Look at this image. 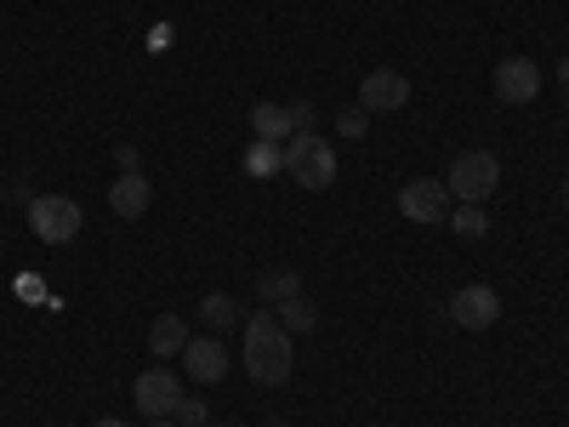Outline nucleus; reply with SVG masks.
<instances>
[{
	"mask_svg": "<svg viewBox=\"0 0 569 427\" xmlns=\"http://www.w3.org/2000/svg\"><path fill=\"white\" fill-rule=\"evenodd\" d=\"M246 370H251V383H262V388H284V383H291V370H297L291 330L273 319V308L246 319Z\"/></svg>",
	"mask_w": 569,
	"mask_h": 427,
	"instance_id": "nucleus-1",
	"label": "nucleus"
},
{
	"mask_svg": "<svg viewBox=\"0 0 569 427\" xmlns=\"http://www.w3.org/2000/svg\"><path fill=\"white\" fill-rule=\"evenodd\" d=\"M445 188H450V200H461V206H485L496 188H501V160L490 149H467V155L450 160Z\"/></svg>",
	"mask_w": 569,
	"mask_h": 427,
	"instance_id": "nucleus-2",
	"label": "nucleus"
},
{
	"mask_svg": "<svg viewBox=\"0 0 569 427\" xmlns=\"http://www.w3.org/2000/svg\"><path fill=\"white\" fill-rule=\"evenodd\" d=\"M284 171H291L302 188H330L337 182V149H330V137L297 131L291 142H284Z\"/></svg>",
	"mask_w": 569,
	"mask_h": 427,
	"instance_id": "nucleus-3",
	"label": "nucleus"
},
{
	"mask_svg": "<svg viewBox=\"0 0 569 427\" xmlns=\"http://www.w3.org/2000/svg\"><path fill=\"white\" fill-rule=\"evenodd\" d=\"M80 222H86V211L69 195H34V206H29V228L40 234L46 246H69L80 234Z\"/></svg>",
	"mask_w": 569,
	"mask_h": 427,
	"instance_id": "nucleus-4",
	"label": "nucleus"
},
{
	"mask_svg": "<svg viewBox=\"0 0 569 427\" xmlns=\"http://www.w3.org/2000/svg\"><path fill=\"white\" fill-rule=\"evenodd\" d=\"M399 217H410V222H445L450 217V188L445 182H433V177H410L405 188H399Z\"/></svg>",
	"mask_w": 569,
	"mask_h": 427,
	"instance_id": "nucleus-5",
	"label": "nucleus"
},
{
	"mask_svg": "<svg viewBox=\"0 0 569 427\" xmlns=\"http://www.w3.org/2000/svg\"><path fill=\"white\" fill-rule=\"evenodd\" d=\"M131 399H137V410L149 416V421H160V416H171L177 410V399H182V383L166 370V365H154V370H142L137 383H131Z\"/></svg>",
	"mask_w": 569,
	"mask_h": 427,
	"instance_id": "nucleus-6",
	"label": "nucleus"
},
{
	"mask_svg": "<svg viewBox=\"0 0 569 427\" xmlns=\"http://www.w3.org/2000/svg\"><path fill=\"white\" fill-rule=\"evenodd\" d=\"M410 103V80L399 75V69H370L365 80H359V109L365 115H393V109H405Z\"/></svg>",
	"mask_w": 569,
	"mask_h": 427,
	"instance_id": "nucleus-7",
	"label": "nucleus"
},
{
	"mask_svg": "<svg viewBox=\"0 0 569 427\" xmlns=\"http://www.w3.org/2000/svg\"><path fill=\"white\" fill-rule=\"evenodd\" d=\"M450 319L461 330H490L501 319V291H490V285H461L450 297Z\"/></svg>",
	"mask_w": 569,
	"mask_h": 427,
	"instance_id": "nucleus-8",
	"label": "nucleus"
},
{
	"mask_svg": "<svg viewBox=\"0 0 569 427\" xmlns=\"http://www.w3.org/2000/svg\"><path fill=\"white\" fill-rule=\"evenodd\" d=\"M541 91V69L530 58H501L496 63V98L501 103H530Z\"/></svg>",
	"mask_w": 569,
	"mask_h": 427,
	"instance_id": "nucleus-9",
	"label": "nucleus"
},
{
	"mask_svg": "<svg viewBox=\"0 0 569 427\" xmlns=\"http://www.w3.org/2000/svg\"><path fill=\"white\" fill-rule=\"evenodd\" d=\"M182 365H188V376H194V383H222V376H228V348H222L217 337H188Z\"/></svg>",
	"mask_w": 569,
	"mask_h": 427,
	"instance_id": "nucleus-10",
	"label": "nucleus"
},
{
	"mask_svg": "<svg viewBox=\"0 0 569 427\" xmlns=\"http://www.w3.org/2000/svg\"><path fill=\"white\" fill-rule=\"evenodd\" d=\"M149 200H154V182L142 171H120V182L109 188V211L114 217H149Z\"/></svg>",
	"mask_w": 569,
	"mask_h": 427,
	"instance_id": "nucleus-11",
	"label": "nucleus"
},
{
	"mask_svg": "<svg viewBox=\"0 0 569 427\" xmlns=\"http://www.w3.org/2000/svg\"><path fill=\"white\" fill-rule=\"evenodd\" d=\"M251 131H257L262 142H279V149L297 137V126H291V109H284V103H257V109H251Z\"/></svg>",
	"mask_w": 569,
	"mask_h": 427,
	"instance_id": "nucleus-12",
	"label": "nucleus"
},
{
	"mask_svg": "<svg viewBox=\"0 0 569 427\" xmlns=\"http://www.w3.org/2000/svg\"><path fill=\"white\" fill-rule=\"evenodd\" d=\"M188 348V325L177 319V314H160L154 325H149V354H160V359H177Z\"/></svg>",
	"mask_w": 569,
	"mask_h": 427,
	"instance_id": "nucleus-13",
	"label": "nucleus"
},
{
	"mask_svg": "<svg viewBox=\"0 0 569 427\" xmlns=\"http://www.w3.org/2000/svg\"><path fill=\"white\" fill-rule=\"evenodd\" d=\"M257 291H262V302H268V308H279V302L302 297V274H297V268H268Z\"/></svg>",
	"mask_w": 569,
	"mask_h": 427,
	"instance_id": "nucleus-14",
	"label": "nucleus"
},
{
	"mask_svg": "<svg viewBox=\"0 0 569 427\" xmlns=\"http://www.w3.org/2000/svg\"><path fill=\"white\" fill-rule=\"evenodd\" d=\"M279 171H284V149H279V142H262V137H257L251 149H246V177L262 182V177H279Z\"/></svg>",
	"mask_w": 569,
	"mask_h": 427,
	"instance_id": "nucleus-15",
	"label": "nucleus"
},
{
	"mask_svg": "<svg viewBox=\"0 0 569 427\" xmlns=\"http://www.w3.org/2000/svg\"><path fill=\"white\" fill-rule=\"evenodd\" d=\"M445 222L456 228V240H461V246H467V240H485V234H490V217H485V206H456Z\"/></svg>",
	"mask_w": 569,
	"mask_h": 427,
	"instance_id": "nucleus-16",
	"label": "nucleus"
},
{
	"mask_svg": "<svg viewBox=\"0 0 569 427\" xmlns=\"http://www.w3.org/2000/svg\"><path fill=\"white\" fill-rule=\"evenodd\" d=\"M200 319H206L211 330H233V325H240V302H233L228 291H211V297L200 302Z\"/></svg>",
	"mask_w": 569,
	"mask_h": 427,
	"instance_id": "nucleus-17",
	"label": "nucleus"
},
{
	"mask_svg": "<svg viewBox=\"0 0 569 427\" xmlns=\"http://www.w3.org/2000/svg\"><path fill=\"white\" fill-rule=\"evenodd\" d=\"M273 319H279L284 330H291V337H297V330H313V325H319V314H313V302H308V297L279 302V308H273Z\"/></svg>",
	"mask_w": 569,
	"mask_h": 427,
	"instance_id": "nucleus-18",
	"label": "nucleus"
},
{
	"mask_svg": "<svg viewBox=\"0 0 569 427\" xmlns=\"http://www.w3.org/2000/svg\"><path fill=\"white\" fill-rule=\"evenodd\" d=\"M337 131H342V137H365V131H370V115L353 103V109H342V115H337Z\"/></svg>",
	"mask_w": 569,
	"mask_h": 427,
	"instance_id": "nucleus-19",
	"label": "nucleus"
},
{
	"mask_svg": "<svg viewBox=\"0 0 569 427\" xmlns=\"http://www.w3.org/2000/svg\"><path fill=\"white\" fill-rule=\"evenodd\" d=\"M171 416H177V421H182V427H206V399H188V394H182V399H177V410H171Z\"/></svg>",
	"mask_w": 569,
	"mask_h": 427,
	"instance_id": "nucleus-20",
	"label": "nucleus"
},
{
	"mask_svg": "<svg viewBox=\"0 0 569 427\" xmlns=\"http://www.w3.org/2000/svg\"><path fill=\"white\" fill-rule=\"evenodd\" d=\"M291 126L297 131H313V103H291Z\"/></svg>",
	"mask_w": 569,
	"mask_h": 427,
	"instance_id": "nucleus-21",
	"label": "nucleus"
},
{
	"mask_svg": "<svg viewBox=\"0 0 569 427\" xmlns=\"http://www.w3.org/2000/svg\"><path fill=\"white\" fill-rule=\"evenodd\" d=\"M558 86H563V103H569V63H558Z\"/></svg>",
	"mask_w": 569,
	"mask_h": 427,
	"instance_id": "nucleus-22",
	"label": "nucleus"
},
{
	"mask_svg": "<svg viewBox=\"0 0 569 427\" xmlns=\"http://www.w3.org/2000/svg\"><path fill=\"white\" fill-rule=\"evenodd\" d=\"M91 427H126V421H114V416H103V421H91Z\"/></svg>",
	"mask_w": 569,
	"mask_h": 427,
	"instance_id": "nucleus-23",
	"label": "nucleus"
},
{
	"mask_svg": "<svg viewBox=\"0 0 569 427\" xmlns=\"http://www.w3.org/2000/svg\"><path fill=\"white\" fill-rule=\"evenodd\" d=\"M149 427H182V421H166V416H160V421H149Z\"/></svg>",
	"mask_w": 569,
	"mask_h": 427,
	"instance_id": "nucleus-24",
	"label": "nucleus"
},
{
	"mask_svg": "<svg viewBox=\"0 0 569 427\" xmlns=\"http://www.w3.org/2000/svg\"><path fill=\"white\" fill-rule=\"evenodd\" d=\"M206 427H233V421H206Z\"/></svg>",
	"mask_w": 569,
	"mask_h": 427,
	"instance_id": "nucleus-25",
	"label": "nucleus"
},
{
	"mask_svg": "<svg viewBox=\"0 0 569 427\" xmlns=\"http://www.w3.org/2000/svg\"><path fill=\"white\" fill-rule=\"evenodd\" d=\"M563 200H569V188H563Z\"/></svg>",
	"mask_w": 569,
	"mask_h": 427,
	"instance_id": "nucleus-26",
	"label": "nucleus"
}]
</instances>
